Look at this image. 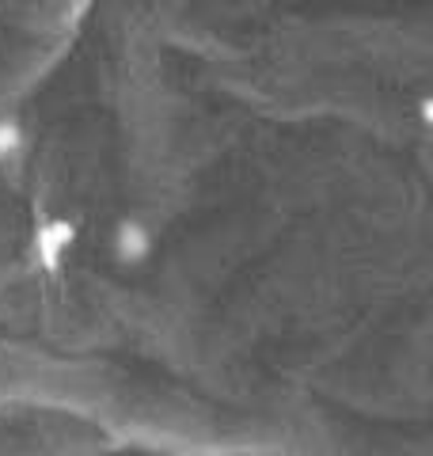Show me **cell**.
I'll list each match as a JSON object with an SVG mask.
<instances>
[{
	"instance_id": "7a4b0ae2",
	"label": "cell",
	"mask_w": 433,
	"mask_h": 456,
	"mask_svg": "<svg viewBox=\"0 0 433 456\" xmlns=\"http://www.w3.org/2000/svg\"><path fill=\"white\" fill-rule=\"evenodd\" d=\"M156 248V240H152V228L149 224H141L134 217H122L118 224H114V232H110V251H114V259H118L122 266H141V263H149V255Z\"/></svg>"
},
{
	"instance_id": "6da1fadb",
	"label": "cell",
	"mask_w": 433,
	"mask_h": 456,
	"mask_svg": "<svg viewBox=\"0 0 433 456\" xmlns=\"http://www.w3.org/2000/svg\"><path fill=\"white\" fill-rule=\"evenodd\" d=\"M72 244H77V221H69V217H50V221H42L35 228V266L42 270V274H61L65 270V259H69V251Z\"/></svg>"
},
{
	"instance_id": "3957f363",
	"label": "cell",
	"mask_w": 433,
	"mask_h": 456,
	"mask_svg": "<svg viewBox=\"0 0 433 456\" xmlns=\"http://www.w3.org/2000/svg\"><path fill=\"white\" fill-rule=\"evenodd\" d=\"M27 152V134L16 118H0V167H20Z\"/></svg>"
}]
</instances>
